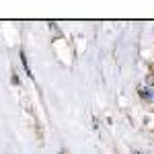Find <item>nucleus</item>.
<instances>
[{"label": "nucleus", "mask_w": 154, "mask_h": 154, "mask_svg": "<svg viewBox=\"0 0 154 154\" xmlns=\"http://www.w3.org/2000/svg\"><path fill=\"white\" fill-rule=\"evenodd\" d=\"M134 154H140V152H134Z\"/></svg>", "instance_id": "obj_1"}]
</instances>
